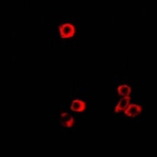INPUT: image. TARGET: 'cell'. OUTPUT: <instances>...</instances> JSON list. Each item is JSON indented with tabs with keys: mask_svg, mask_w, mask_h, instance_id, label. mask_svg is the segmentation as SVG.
Returning <instances> with one entry per match:
<instances>
[{
	"mask_svg": "<svg viewBox=\"0 0 157 157\" xmlns=\"http://www.w3.org/2000/svg\"><path fill=\"white\" fill-rule=\"evenodd\" d=\"M59 31H60L61 37L62 39H68V38L72 37L75 32V27L71 24H63L61 26L59 27Z\"/></svg>",
	"mask_w": 157,
	"mask_h": 157,
	"instance_id": "1",
	"label": "cell"
},
{
	"mask_svg": "<svg viewBox=\"0 0 157 157\" xmlns=\"http://www.w3.org/2000/svg\"><path fill=\"white\" fill-rule=\"evenodd\" d=\"M141 107L140 105H137L135 104H131L129 105L127 109H125L124 114L128 117H135L141 114Z\"/></svg>",
	"mask_w": 157,
	"mask_h": 157,
	"instance_id": "2",
	"label": "cell"
},
{
	"mask_svg": "<svg viewBox=\"0 0 157 157\" xmlns=\"http://www.w3.org/2000/svg\"><path fill=\"white\" fill-rule=\"evenodd\" d=\"M60 123L63 127H71L74 124V119L68 113H62L60 118Z\"/></svg>",
	"mask_w": 157,
	"mask_h": 157,
	"instance_id": "3",
	"label": "cell"
},
{
	"mask_svg": "<svg viewBox=\"0 0 157 157\" xmlns=\"http://www.w3.org/2000/svg\"><path fill=\"white\" fill-rule=\"evenodd\" d=\"M71 109L73 112H83L86 109V104L85 102L80 100H75L72 101L71 105Z\"/></svg>",
	"mask_w": 157,
	"mask_h": 157,
	"instance_id": "4",
	"label": "cell"
},
{
	"mask_svg": "<svg viewBox=\"0 0 157 157\" xmlns=\"http://www.w3.org/2000/svg\"><path fill=\"white\" fill-rule=\"evenodd\" d=\"M130 97H125V98H122L121 100L119 101L118 105H116V107L115 108V112L116 113H120L121 111L125 110L126 108L128 106L129 103H130Z\"/></svg>",
	"mask_w": 157,
	"mask_h": 157,
	"instance_id": "5",
	"label": "cell"
},
{
	"mask_svg": "<svg viewBox=\"0 0 157 157\" xmlns=\"http://www.w3.org/2000/svg\"><path fill=\"white\" fill-rule=\"evenodd\" d=\"M118 93L120 96L128 97L131 93V88L127 85H121L118 87Z\"/></svg>",
	"mask_w": 157,
	"mask_h": 157,
	"instance_id": "6",
	"label": "cell"
}]
</instances>
